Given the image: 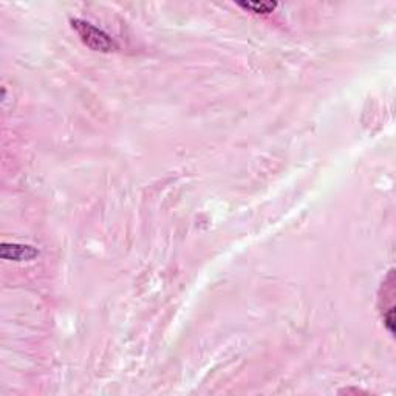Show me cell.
<instances>
[{
  "instance_id": "2",
  "label": "cell",
  "mask_w": 396,
  "mask_h": 396,
  "mask_svg": "<svg viewBox=\"0 0 396 396\" xmlns=\"http://www.w3.org/2000/svg\"><path fill=\"white\" fill-rule=\"evenodd\" d=\"M0 255L3 260L11 261H30L39 255V251L30 245H17V243H2Z\"/></svg>"
},
{
  "instance_id": "3",
  "label": "cell",
  "mask_w": 396,
  "mask_h": 396,
  "mask_svg": "<svg viewBox=\"0 0 396 396\" xmlns=\"http://www.w3.org/2000/svg\"><path fill=\"white\" fill-rule=\"evenodd\" d=\"M242 8L245 10H251L253 13L255 14H268V13H272L274 10H276L277 3H272V2H268V3H259V2H253V3H239Z\"/></svg>"
},
{
  "instance_id": "1",
  "label": "cell",
  "mask_w": 396,
  "mask_h": 396,
  "mask_svg": "<svg viewBox=\"0 0 396 396\" xmlns=\"http://www.w3.org/2000/svg\"><path fill=\"white\" fill-rule=\"evenodd\" d=\"M71 27L78 33L79 38L84 42V45H87L90 50L101 51V53H110L118 48L115 44V40L107 33L102 32L93 23L82 19H73Z\"/></svg>"
}]
</instances>
